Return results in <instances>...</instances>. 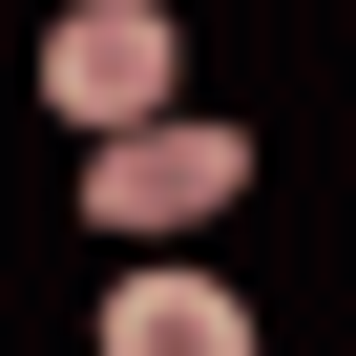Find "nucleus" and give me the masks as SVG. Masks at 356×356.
Returning <instances> with one entry per match:
<instances>
[{"label": "nucleus", "instance_id": "obj_1", "mask_svg": "<svg viewBox=\"0 0 356 356\" xmlns=\"http://www.w3.org/2000/svg\"><path fill=\"white\" fill-rule=\"evenodd\" d=\"M231 189H252V126H210V105H168V126H105V147H84V210H105L126 252H189Z\"/></svg>", "mask_w": 356, "mask_h": 356}, {"label": "nucleus", "instance_id": "obj_2", "mask_svg": "<svg viewBox=\"0 0 356 356\" xmlns=\"http://www.w3.org/2000/svg\"><path fill=\"white\" fill-rule=\"evenodd\" d=\"M168 84H189V22L168 0H63L42 22V105L105 147V126H168Z\"/></svg>", "mask_w": 356, "mask_h": 356}, {"label": "nucleus", "instance_id": "obj_3", "mask_svg": "<svg viewBox=\"0 0 356 356\" xmlns=\"http://www.w3.org/2000/svg\"><path fill=\"white\" fill-rule=\"evenodd\" d=\"M105 356H252V293H210L189 252H126V293H105Z\"/></svg>", "mask_w": 356, "mask_h": 356}]
</instances>
